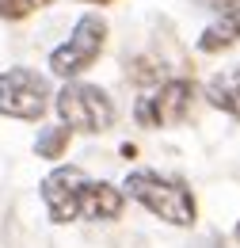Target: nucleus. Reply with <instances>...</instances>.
Here are the masks:
<instances>
[{
	"instance_id": "nucleus-1",
	"label": "nucleus",
	"mask_w": 240,
	"mask_h": 248,
	"mask_svg": "<svg viewBox=\"0 0 240 248\" xmlns=\"http://www.w3.org/2000/svg\"><path fill=\"white\" fill-rule=\"evenodd\" d=\"M42 202L58 225H65V221H111L122 214L126 195L103 180H88L80 168L69 164V168H54L42 180Z\"/></svg>"
},
{
	"instance_id": "nucleus-2",
	"label": "nucleus",
	"mask_w": 240,
	"mask_h": 248,
	"mask_svg": "<svg viewBox=\"0 0 240 248\" xmlns=\"http://www.w3.org/2000/svg\"><path fill=\"white\" fill-rule=\"evenodd\" d=\"M126 195L137 199L149 214H156L168 225H195V195L180 184V180H168L160 172H149V168H137L126 176Z\"/></svg>"
},
{
	"instance_id": "nucleus-3",
	"label": "nucleus",
	"mask_w": 240,
	"mask_h": 248,
	"mask_svg": "<svg viewBox=\"0 0 240 248\" xmlns=\"http://www.w3.org/2000/svg\"><path fill=\"white\" fill-rule=\"evenodd\" d=\"M54 103H58L61 126L80 130V134H103V130H111V123H115V103H111V95L103 92V88H95V84L69 80L58 92Z\"/></svg>"
},
{
	"instance_id": "nucleus-4",
	"label": "nucleus",
	"mask_w": 240,
	"mask_h": 248,
	"mask_svg": "<svg viewBox=\"0 0 240 248\" xmlns=\"http://www.w3.org/2000/svg\"><path fill=\"white\" fill-rule=\"evenodd\" d=\"M195 95H198V88H195L191 80H183V77L160 80L156 88H149V92L134 103V119H137V126H145V130L176 126V123H183V119L191 115Z\"/></svg>"
},
{
	"instance_id": "nucleus-5",
	"label": "nucleus",
	"mask_w": 240,
	"mask_h": 248,
	"mask_svg": "<svg viewBox=\"0 0 240 248\" xmlns=\"http://www.w3.org/2000/svg\"><path fill=\"white\" fill-rule=\"evenodd\" d=\"M103 46H107V23L99 16H80L73 34H69V42L50 54V73L73 80V77H80L84 69L95 65V58L103 54Z\"/></svg>"
},
{
	"instance_id": "nucleus-6",
	"label": "nucleus",
	"mask_w": 240,
	"mask_h": 248,
	"mask_svg": "<svg viewBox=\"0 0 240 248\" xmlns=\"http://www.w3.org/2000/svg\"><path fill=\"white\" fill-rule=\"evenodd\" d=\"M50 107V80L34 69H8L0 73V115L34 123Z\"/></svg>"
},
{
	"instance_id": "nucleus-7",
	"label": "nucleus",
	"mask_w": 240,
	"mask_h": 248,
	"mask_svg": "<svg viewBox=\"0 0 240 248\" xmlns=\"http://www.w3.org/2000/svg\"><path fill=\"white\" fill-rule=\"evenodd\" d=\"M237 42H240V8L221 12V19H213L210 27L198 34V50H202V54H221V50H233Z\"/></svg>"
},
{
	"instance_id": "nucleus-8",
	"label": "nucleus",
	"mask_w": 240,
	"mask_h": 248,
	"mask_svg": "<svg viewBox=\"0 0 240 248\" xmlns=\"http://www.w3.org/2000/svg\"><path fill=\"white\" fill-rule=\"evenodd\" d=\"M206 99H210L217 111L240 119V65H233V69H225V73L213 77L210 84H206Z\"/></svg>"
},
{
	"instance_id": "nucleus-9",
	"label": "nucleus",
	"mask_w": 240,
	"mask_h": 248,
	"mask_svg": "<svg viewBox=\"0 0 240 248\" xmlns=\"http://www.w3.org/2000/svg\"><path fill=\"white\" fill-rule=\"evenodd\" d=\"M69 138H73V130L69 126H46L42 134H38V141H34V153L46 156V160H54L69 149Z\"/></svg>"
},
{
	"instance_id": "nucleus-10",
	"label": "nucleus",
	"mask_w": 240,
	"mask_h": 248,
	"mask_svg": "<svg viewBox=\"0 0 240 248\" xmlns=\"http://www.w3.org/2000/svg\"><path fill=\"white\" fill-rule=\"evenodd\" d=\"M50 0H0V19H23L30 12L46 8Z\"/></svg>"
},
{
	"instance_id": "nucleus-11",
	"label": "nucleus",
	"mask_w": 240,
	"mask_h": 248,
	"mask_svg": "<svg viewBox=\"0 0 240 248\" xmlns=\"http://www.w3.org/2000/svg\"><path fill=\"white\" fill-rule=\"evenodd\" d=\"M198 4H206V8H217V12H233V8H240V0H198Z\"/></svg>"
},
{
	"instance_id": "nucleus-12",
	"label": "nucleus",
	"mask_w": 240,
	"mask_h": 248,
	"mask_svg": "<svg viewBox=\"0 0 240 248\" xmlns=\"http://www.w3.org/2000/svg\"><path fill=\"white\" fill-rule=\"evenodd\" d=\"M88 4H107V0H88Z\"/></svg>"
},
{
	"instance_id": "nucleus-13",
	"label": "nucleus",
	"mask_w": 240,
	"mask_h": 248,
	"mask_svg": "<svg viewBox=\"0 0 240 248\" xmlns=\"http://www.w3.org/2000/svg\"><path fill=\"white\" fill-rule=\"evenodd\" d=\"M237 241H240V225H237Z\"/></svg>"
}]
</instances>
